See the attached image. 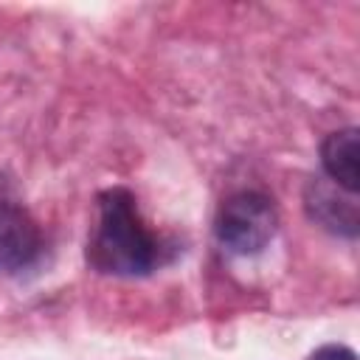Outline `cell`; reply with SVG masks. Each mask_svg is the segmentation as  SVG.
<instances>
[{
    "instance_id": "6da1fadb",
    "label": "cell",
    "mask_w": 360,
    "mask_h": 360,
    "mask_svg": "<svg viewBox=\"0 0 360 360\" xmlns=\"http://www.w3.org/2000/svg\"><path fill=\"white\" fill-rule=\"evenodd\" d=\"M87 262L107 276H146L163 262V242L141 217L129 188L112 186L96 200V219L87 239Z\"/></svg>"
},
{
    "instance_id": "7a4b0ae2",
    "label": "cell",
    "mask_w": 360,
    "mask_h": 360,
    "mask_svg": "<svg viewBox=\"0 0 360 360\" xmlns=\"http://www.w3.org/2000/svg\"><path fill=\"white\" fill-rule=\"evenodd\" d=\"M278 228V211L262 191L245 188L222 200L214 231L219 245L233 256H253L270 245Z\"/></svg>"
},
{
    "instance_id": "3957f363",
    "label": "cell",
    "mask_w": 360,
    "mask_h": 360,
    "mask_svg": "<svg viewBox=\"0 0 360 360\" xmlns=\"http://www.w3.org/2000/svg\"><path fill=\"white\" fill-rule=\"evenodd\" d=\"M42 250V233L34 217L0 194V273L25 270Z\"/></svg>"
},
{
    "instance_id": "277c9868",
    "label": "cell",
    "mask_w": 360,
    "mask_h": 360,
    "mask_svg": "<svg viewBox=\"0 0 360 360\" xmlns=\"http://www.w3.org/2000/svg\"><path fill=\"white\" fill-rule=\"evenodd\" d=\"M304 208L309 214V219L315 225H321L323 231L335 233V236H346L354 239L357 236V202L354 194L338 188L332 180L315 177L307 183L304 188Z\"/></svg>"
},
{
    "instance_id": "5b68a950",
    "label": "cell",
    "mask_w": 360,
    "mask_h": 360,
    "mask_svg": "<svg viewBox=\"0 0 360 360\" xmlns=\"http://www.w3.org/2000/svg\"><path fill=\"white\" fill-rule=\"evenodd\" d=\"M321 163L326 177L354 194L357 191V129L354 127H343L338 132H329L321 143Z\"/></svg>"
},
{
    "instance_id": "8992f818",
    "label": "cell",
    "mask_w": 360,
    "mask_h": 360,
    "mask_svg": "<svg viewBox=\"0 0 360 360\" xmlns=\"http://www.w3.org/2000/svg\"><path fill=\"white\" fill-rule=\"evenodd\" d=\"M307 360H357V354L343 343H323Z\"/></svg>"
}]
</instances>
